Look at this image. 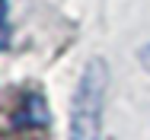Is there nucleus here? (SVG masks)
<instances>
[{
  "label": "nucleus",
  "mask_w": 150,
  "mask_h": 140,
  "mask_svg": "<svg viewBox=\"0 0 150 140\" xmlns=\"http://www.w3.org/2000/svg\"><path fill=\"white\" fill-rule=\"evenodd\" d=\"M109 89V67L102 57H93L83 67V77L70 105V140H99L102 134V108Z\"/></svg>",
  "instance_id": "nucleus-1"
},
{
  "label": "nucleus",
  "mask_w": 150,
  "mask_h": 140,
  "mask_svg": "<svg viewBox=\"0 0 150 140\" xmlns=\"http://www.w3.org/2000/svg\"><path fill=\"white\" fill-rule=\"evenodd\" d=\"M16 124H32V127H48V105L42 96H26V108L16 115Z\"/></svg>",
  "instance_id": "nucleus-2"
},
{
  "label": "nucleus",
  "mask_w": 150,
  "mask_h": 140,
  "mask_svg": "<svg viewBox=\"0 0 150 140\" xmlns=\"http://www.w3.org/2000/svg\"><path fill=\"white\" fill-rule=\"evenodd\" d=\"M10 48V26H6V0H0V51Z\"/></svg>",
  "instance_id": "nucleus-3"
},
{
  "label": "nucleus",
  "mask_w": 150,
  "mask_h": 140,
  "mask_svg": "<svg viewBox=\"0 0 150 140\" xmlns=\"http://www.w3.org/2000/svg\"><path fill=\"white\" fill-rule=\"evenodd\" d=\"M141 61H144V67H147V70H150V45H147V48H144V51H141Z\"/></svg>",
  "instance_id": "nucleus-4"
}]
</instances>
